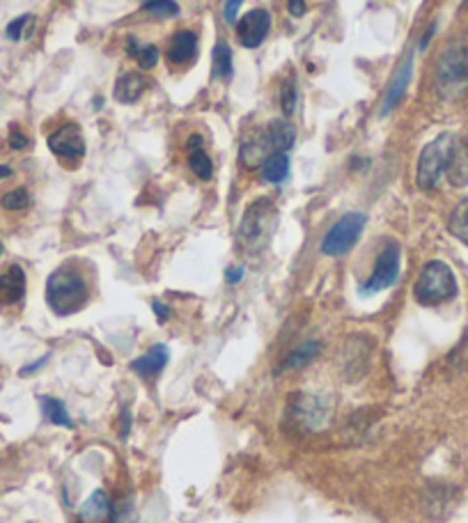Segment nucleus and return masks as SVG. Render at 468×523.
Instances as JSON below:
<instances>
[{"label":"nucleus","instance_id":"1","mask_svg":"<svg viewBox=\"0 0 468 523\" xmlns=\"http://www.w3.org/2000/svg\"><path fill=\"white\" fill-rule=\"evenodd\" d=\"M434 88L448 101L468 94V42H450L434 65Z\"/></svg>","mask_w":468,"mask_h":523},{"label":"nucleus","instance_id":"2","mask_svg":"<svg viewBox=\"0 0 468 523\" xmlns=\"http://www.w3.org/2000/svg\"><path fill=\"white\" fill-rule=\"evenodd\" d=\"M88 282L72 266H60L46 281V303L55 314L67 317L74 314L88 303Z\"/></svg>","mask_w":468,"mask_h":523},{"label":"nucleus","instance_id":"3","mask_svg":"<svg viewBox=\"0 0 468 523\" xmlns=\"http://www.w3.org/2000/svg\"><path fill=\"white\" fill-rule=\"evenodd\" d=\"M294 140H297V131H294V127L290 122H271L265 131H255L248 140H243L242 163L248 165V168H258V165L265 163L271 155L292 149Z\"/></svg>","mask_w":468,"mask_h":523},{"label":"nucleus","instance_id":"4","mask_svg":"<svg viewBox=\"0 0 468 523\" xmlns=\"http://www.w3.org/2000/svg\"><path fill=\"white\" fill-rule=\"evenodd\" d=\"M278 223V210L269 198H259L253 204H248L246 214L239 226V242L248 253L265 250L271 242V234Z\"/></svg>","mask_w":468,"mask_h":523},{"label":"nucleus","instance_id":"5","mask_svg":"<svg viewBox=\"0 0 468 523\" xmlns=\"http://www.w3.org/2000/svg\"><path fill=\"white\" fill-rule=\"evenodd\" d=\"M457 294V278L440 259H430L413 285V297L420 305H439Z\"/></svg>","mask_w":468,"mask_h":523},{"label":"nucleus","instance_id":"6","mask_svg":"<svg viewBox=\"0 0 468 523\" xmlns=\"http://www.w3.org/2000/svg\"><path fill=\"white\" fill-rule=\"evenodd\" d=\"M457 143L455 133H440L432 143H427L420 152L418 168H416V182L423 191H432L439 186L440 177L446 175L448 163H450L452 147Z\"/></svg>","mask_w":468,"mask_h":523},{"label":"nucleus","instance_id":"7","mask_svg":"<svg viewBox=\"0 0 468 523\" xmlns=\"http://www.w3.org/2000/svg\"><path fill=\"white\" fill-rule=\"evenodd\" d=\"M365 223H368V216L361 214V211H349V214H345L342 218H337L336 223H333V227L326 232V237L321 239V255L340 258V255L349 253V250L358 243L361 234H363Z\"/></svg>","mask_w":468,"mask_h":523},{"label":"nucleus","instance_id":"8","mask_svg":"<svg viewBox=\"0 0 468 523\" xmlns=\"http://www.w3.org/2000/svg\"><path fill=\"white\" fill-rule=\"evenodd\" d=\"M400 266H402V250H400L397 243H388L379 253V258H377L375 269H372L369 278L361 285V292L377 294L393 287L397 278H400Z\"/></svg>","mask_w":468,"mask_h":523},{"label":"nucleus","instance_id":"9","mask_svg":"<svg viewBox=\"0 0 468 523\" xmlns=\"http://www.w3.org/2000/svg\"><path fill=\"white\" fill-rule=\"evenodd\" d=\"M49 149L67 163H78L85 156V138L76 124H62L49 136Z\"/></svg>","mask_w":468,"mask_h":523},{"label":"nucleus","instance_id":"10","mask_svg":"<svg viewBox=\"0 0 468 523\" xmlns=\"http://www.w3.org/2000/svg\"><path fill=\"white\" fill-rule=\"evenodd\" d=\"M271 30V14L262 7L246 12L237 21V37L246 49H258Z\"/></svg>","mask_w":468,"mask_h":523},{"label":"nucleus","instance_id":"11","mask_svg":"<svg viewBox=\"0 0 468 523\" xmlns=\"http://www.w3.org/2000/svg\"><path fill=\"white\" fill-rule=\"evenodd\" d=\"M411 76H413V55L409 53L407 58L397 65L395 74H393L391 81H388V88H385L384 99H381V110H379L381 117L391 115L393 108L402 101L404 92H407L409 88V83H411Z\"/></svg>","mask_w":468,"mask_h":523},{"label":"nucleus","instance_id":"12","mask_svg":"<svg viewBox=\"0 0 468 523\" xmlns=\"http://www.w3.org/2000/svg\"><path fill=\"white\" fill-rule=\"evenodd\" d=\"M78 523H115V510L104 489H94L78 507Z\"/></svg>","mask_w":468,"mask_h":523},{"label":"nucleus","instance_id":"13","mask_svg":"<svg viewBox=\"0 0 468 523\" xmlns=\"http://www.w3.org/2000/svg\"><path fill=\"white\" fill-rule=\"evenodd\" d=\"M26 294V273L19 265L0 271V305H14Z\"/></svg>","mask_w":468,"mask_h":523},{"label":"nucleus","instance_id":"14","mask_svg":"<svg viewBox=\"0 0 468 523\" xmlns=\"http://www.w3.org/2000/svg\"><path fill=\"white\" fill-rule=\"evenodd\" d=\"M186 159L188 168L193 170V175L202 179V182H210L214 177V163H211V156L207 155V149L202 145V138L193 133L186 140Z\"/></svg>","mask_w":468,"mask_h":523},{"label":"nucleus","instance_id":"15","mask_svg":"<svg viewBox=\"0 0 468 523\" xmlns=\"http://www.w3.org/2000/svg\"><path fill=\"white\" fill-rule=\"evenodd\" d=\"M198 55V37L191 30H179L172 35L171 44L165 49V58L172 65H188Z\"/></svg>","mask_w":468,"mask_h":523},{"label":"nucleus","instance_id":"16","mask_svg":"<svg viewBox=\"0 0 468 523\" xmlns=\"http://www.w3.org/2000/svg\"><path fill=\"white\" fill-rule=\"evenodd\" d=\"M168 358H171L168 347H165V345H155L147 353H143V356L133 361L131 369L143 376H156L161 375L165 365H168Z\"/></svg>","mask_w":468,"mask_h":523},{"label":"nucleus","instance_id":"17","mask_svg":"<svg viewBox=\"0 0 468 523\" xmlns=\"http://www.w3.org/2000/svg\"><path fill=\"white\" fill-rule=\"evenodd\" d=\"M446 175L452 186H468V140H459L457 138V143L452 147Z\"/></svg>","mask_w":468,"mask_h":523},{"label":"nucleus","instance_id":"18","mask_svg":"<svg viewBox=\"0 0 468 523\" xmlns=\"http://www.w3.org/2000/svg\"><path fill=\"white\" fill-rule=\"evenodd\" d=\"M145 92V78L143 74H124L115 83V99L120 104H136Z\"/></svg>","mask_w":468,"mask_h":523},{"label":"nucleus","instance_id":"19","mask_svg":"<svg viewBox=\"0 0 468 523\" xmlns=\"http://www.w3.org/2000/svg\"><path fill=\"white\" fill-rule=\"evenodd\" d=\"M259 175H262V182L266 184H282L290 175V156L287 152H278V155H271L265 163L259 165Z\"/></svg>","mask_w":468,"mask_h":523},{"label":"nucleus","instance_id":"20","mask_svg":"<svg viewBox=\"0 0 468 523\" xmlns=\"http://www.w3.org/2000/svg\"><path fill=\"white\" fill-rule=\"evenodd\" d=\"M321 353V342L320 340H305L301 342L297 349H294L290 356L285 358V363H282L281 369H301L305 365H310L314 358Z\"/></svg>","mask_w":468,"mask_h":523},{"label":"nucleus","instance_id":"21","mask_svg":"<svg viewBox=\"0 0 468 523\" xmlns=\"http://www.w3.org/2000/svg\"><path fill=\"white\" fill-rule=\"evenodd\" d=\"M211 69H214V78L220 81H230L234 74V62H232V49L226 39H218L214 46V55H211Z\"/></svg>","mask_w":468,"mask_h":523},{"label":"nucleus","instance_id":"22","mask_svg":"<svg viewBox=\"0 0 468 523\" xmlns=\"http://www.w3.org/2000/svg\"><path fill=\"white\" fill-rule=\"evenodd\" d=\"M42 411H44L46 420H49L51 424L69 427V430L74 427L72 418H69V413H67L65 402H60V400H55V397H42Z\"/></svg>","mask_w":468,"mask_h":523},{"label":"nucleus","instance_id":"23","mask_svg":"<svg viewBox=\"0 0 468 523\" xmlns=\"http://www.w3.org/2000/svg\"><path fill=\"white\" fill-rule=\"evenodd\" d=\"M448 230L452 237H457L459 242L468 246V198L452 210L450 220H448Z\"/></svg>","mask_w":468,"mask_h":523},{"label":"nucleus","instance_id":"24","mask_svg":"<svg viewBox=\"0 0 468 523\" xmlns=\"http://www.w3.org/2000/svg\"><path fill=\"white\" fill-rule=\"evenodd\" d=\"M143 12L152 14V17L168 19L179 14V5H177L175 0H147V3H143Z\"/></svg>","mask_w":468,"mask_h":523},{"label":"nucleus","instance_id":"25","mask_svg":"<svg viewBox=\"0 0 468 523\" xmlns=\"http://www.w3.org/2000/svg\"><path fill=\"white\" fill-rule=\"evenodd\" d=\"M0 204H3V207L10 211L28 210V207H30V195H28L26 188H14V191H10L3 195Z\"/></svg>","mask_w":468,"mask_h":523},{"label":"nucleus","instance_id":"26","mask_svg":"<svg viewBox=\"0 0 468 523\" xmlns=\"http://www.w3.org/2000/svg\"><path fill=\"white\" fill-rule=\"evenodd\" d=\"M133 58L138 60V67H140V69H152V67H156V62H159V49H156L155 44H147V46L140 44V49L136 51Z\"/></svg>","mask_w":468,"mask_h":523},{"label":"nucleus","instance_id":"27","mask_svg":"<svg viewBox=\"0 0 468 523\" xmlns=\"http://www.w3.org/2000/svg\"><path fill=\"white\" fill-rule=\"evenodd\" d=\"M281 108L285 115H292L297 108V85L294 81H287L281 90Z\"/></svg>","mask_w":468,"mask_h":523},{"label":"nucleus","instance_id":"28","mask_svg":"<svg viewBox=\"0 0 468 523\" xmlns=\"http://www.w3.org/2000/svg\"><path fill=\"white\" fill-rule=\"evenodd\" d=\"M30 21H33V17L30 14H21V17H17L14 21L7 23V39H12V42H19V39L23 37V33H26V28L30 26Z\"/></svg>","mask_w":468,"mask_h":523},{"label":"nucleus","instance_id":"29","mask_svg":"<svg viewBox=\"0 0 468 523\" xmlns=\"http://www.w3.org/2000/svg\"><path fill=\"white\" fill-rule=\"evenodd\" d=\"M243 0H226V5H223V17H226V23H234L237 21L239 7H242Z\"/></svg>","mask_w":468,"mask_h":523},{"label":"nucleus","instance_id":"30","mask_svg":"<svg viewBox=\"0 0 468 523\" xmlns=\"http://www.w3.org/2000/svg\"><path fill=\"white\" fill-rule=\"evenodd\" d=\"M7 143H10L12 149H23V147H28V143H30V140H28V136H23L19 129H14V131L10 133V138H7Z\"/></svg>","mask_w":468,"mask_h":523},{"label":"nucleus","instance_id":"31","mask_svg":"<svg viewBox=\"0 0 468 523\" xmlns=\"http://www.w3.org/2000/svg\"><path fill=\"white\" fill-rule=\"evenodd\" d=\"M287 10H290L292 17L301 19L305 14V10H308V5H305V0H287Z\"/></svg>","mask_w":468,"mask_h":523},{"label":"nucleus","instance_id":"32","mask_svg":"<svg viewBox=\"0 0 468 523\" xmlns=\"http://www.w3.org/2000/svg\"><path fill=\"white\" fill-rule=\"evenodd\" d=\"M152 310H155L156 320H159V321H168V320H171V308H168L165 303L152 301Z\"/></svg>","mask_w":468,"mask_h":523},{"label":"nucleus","instance_id":"33","mask_svg":"<svg viewBox=\"0 0 468 523\" xmlns=\"http://www.w3.org/2000/svg\"><path fill=\"white\" fill-rule=\"evenodd\" d=\"M243 278V269L242 266H230V269L226 271V281L230 282V285H234V282H239Z\"/></svg>","mask_w":468,"mask_h":523},{"label":"nucleus","instance_id":"34","mask_svg":"<svg viewBox=\"0 0 468 523\" xmlns=\"http://www.w3.org/2000/svg\"><path fill=\"white\" fill-rule=\"evenodd\" d=\"M49 358H51V353H46V356H42V358H39L37 363H30V365H26V368L21 369V376H28V375H30V372H37V369L42 368V365H46V361H49Z\"/></svg>","mask_w":468,"mask_h":523},{"label":"nucleus","instance_id":"35","mask_svg":"<svg viewBox=\"0 0 468 523\" xmlns=\"http://www.w3.org/2000/svg\"><path fill=\"white\" fill-rule=\"evenodd\" d=\"M129 430H131V416H129V411H124V416H122V432H120L122 439H127Z\"/></svg>","mask_w":468,"mask_h":523},{"label":"nucleus","instance_id":"36","mask_svg":"<svg viewBox=\"0 0 468 523\" xmlns=\"http://www.w3.org/2000/svg\"><path fill=\"white\" fill-rule=\"evenodd\" d=\"M434 30H436V23H430V28L424 30L423 39H420V49H424V46L430 44V39H432V35H434Z\"/></svg>","mask_w":468,"mask_h":523},{"label":"nucleus","instance_id":"37","mask_svg":"<svg viewBox=\"0 0 468 523\" xmlns=\"http://www.w3.org/2000/svg\"><path fill=\"white\" fill-rule=\"evenodd\" d=\"M12 170L7 168V165H0V179H5V177H10Z\"/></svg>","mask_w":468,"mask_h":523},{"label":"nucleus","instance_id":"38","mask_svg":"<svg viewBox=\"0 0 468 523\" xmlns=\"http://www.w3.org/2000/svg\"><path fill=\"white\" fill-rule=\"evenodd\" d=\"M0 255H3V242H0Z\"/></svg>","mask_w":468,"mask_h":523},{"label":"nucleus","instance_id":"39","mask_svg":"<svg viewBox=\"0 0 468 523\" xmlns=\"http://www.w3.org/2000/svg\"><path fill=\"white\" fill-rule=\"evenodd\" d=\"M464 3H466V5H468V0H464Z\"/></svg>","mask_w":468,"mask_h":523},{"label":"nucleus","instance_id":"40","mask_svg":"<svg viewBox=\"0 0 468 523\" xmlns=\"http://www.w3.org/2000/svg\"><path fill=\"white\" fill-rule=\"evenodd\" d=\"M145 3H147V0H145Z\"/></svg>","mask_w":468,"mask_h":523}]
</instances>
